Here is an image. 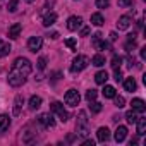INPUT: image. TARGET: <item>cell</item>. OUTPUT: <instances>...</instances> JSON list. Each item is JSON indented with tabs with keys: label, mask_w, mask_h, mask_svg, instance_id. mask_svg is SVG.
I'll use <instances>...</instances> for the list:
<instances>
[{
	"label": "cell",
	"mask_w": 146,
	"mask_h": 146,
	"mask_svg": "<svg viewBox=\"0 0 146 146\" xmlns=\"http://www.w3.org/2000/svg\"><path fill=\"white\" fill-rule=\"evenodd\" d=\"M31 70H33V65L28 58L24 57H17L12 64V69L9 72V76H7V81L12 88H19L26 83L28 76L31 74Z\"/></svg>",
	"instance_id": "cell-1"
},
{
	"label": "cell",
	"mask_w": 146,
	"mask_h": 146,
	"mask_svg": "<svg viewBox=\"0 0 146 146\" xmlns=\"http://www.w3.org/2000/svg\"><path fill=\"white\" fill-rule=\"evenodd\" d=\"M76 134L81 136V137H86V136L90 134V131H88V113H86V110H81V112L78 113Z\"/></svg>",
	"instance_id": "cell-2"
},
{
	"label": "cell",
	"mask_w": 146,
	"mask_h": 146,
	"mask_svg": "<svg viewBox=\"0 0 146 146\" xmlns=\"http://www.w3.org/2000/svg\"><path fill=\"white\" fill-rule=\"evenodd\" d=\"M90 65V58L86 55H78L72 60V65H70V72H81L84 70L86 67Z\"/></svg>",
	"instance_id": "cell-3"
},
{
	"label": "cell",
	"mask_w": 146,
	"mask_h": 146,
	"mask_svg": "<svg viewBox=\"0 0 146 146\" xmlns=\"http://www.w3.org/2000/svg\"><path fill=\"white\" fill-rule=\"evenodd\" d=\"M50 110H52V113H55V115L58 117L60 122H67V120H69V112L64 108V105H62L60 102H53V103L50 105Z\"/></svg>",
	"instance_id": "cell-4"
},
{
	"label": "cell",
	"mask_w": 146,
	"mask_h": 146,
	"mask_svg": "<svg viewBox=\"0 0 146 146\" xmlns=\"http://www.w3.org/2000/svg\"><path fill=\"white\" fill-rule=\"evenodd\" d=\"M79 100H81V96H79V91H76V90H69L65 93V96H64V102L69 107H78Z\"/></svg>",
	"instance_id": "cell-5"
},
{
	"label": "cell",
	"mask_w": 146,
	"mask_h": 146,
	"mask_svg": "<svg viewBox=\"0 0 146 146\" xmlns=\"http://www.w3.org/2000/svg\"><path fill=\"white\" fill-rule=\"evenodd\" d=\"M41 45H43V38H41V36H31V38L28 40V48H29V52H33V53L40 52V50H41Z\"/></svg>",
	"instance_id": "cell-6"
},
{
	"label": "cell",
	"mask_w": 146,
	"mask_h": 146,
	"mask_svg": "<svg viewBox=\"0 0 146 146\" xmlns=\"http://www.w3.org/2000/svg\"><path fill=\"white\" fill-rule=\"evenodd\" d=\"M79 28H83V19L79 16H70L67 19V29L69 31H76Z\"/></svg>",
	"instance_id": "cell-7"
},
{
	"label": "cell",
	"mask_w": 146,
	"mask_h": 146,
	"mask_svg": "<svg viewBox=\"0 0 146 146\" xmlns=\"http://www.w3.org/2000/svg\"><path fill=\"white\" fill-rule=\"evenodd\" d=\"M38 122L43 125V127H53L55 125V120H53V115L52 113H41L38 117Z\"/></svg>",
	"instance_id": "cell-8"
},
{
	"label": "cell",
	"mask_w": 146,
	"mask_h": 146,
	"mask_svg": "<svg viewBox=\"0 0 146 146\" xmlns=\"http://www.w3.org/2000/svg\"><path fill=\"white\" fill-rule=\"evenodd\" d=\"M131 105H132V110L137 112V113H144V110H146V103L141 98H134Z\"/></svg>",
	"instance_id": "cell-9"
},
{
	"label": "cell",
	"mask_w": 146,
	"mask_h": 146,
	"mask_svg": "<svg viewBox=\"0 0 146 146\" xmlns=\"http://www.w3.org/2000/svg\"><path fill=\"white\" fill-rule=\"evenodd\" d=\"M23 105H24V98H23L21 95H17V96H16V100H14V108H12V113H14V115H21Z\"/></svg>",
	"instance_id": "cell-10"
},
{
	"label": "cell",
	"mask_w": 146,
	"mask_h": 146,
	"mask_svg": "<svg viewBox=\"0 0 146 146\" xmlns=\"http://www.w3.org/2000/svg\"><path fill=\"white\" fill-rule=\"evenodd\" d=\"M125 136H127V127H124V125H119V127L115 129V134H113L115 141H117V143H122V141L125 139Z\"/></svg>",
	"instance_id": "cell-11"
},
{
	"label": "cell",
	"mask_w": 146,
	"mask_h": 146,
	"mask_svg": "<svg viewBox=\"0 0 146 146\" xmlns=\"http://www.w3.org/2000/svg\"><path fill=\"white\" fill-rule=\"evenodd\" d=\"M96 137H98V141H102V143L108 141V139H110V131H108V127H100V129L96 131Z\"/></svg>",
	"instance_id": "cell-12"
},
{
	"label": "cell",
	"mask_w": 146,
	"mask_h": 146,
	"mask_svg": "<svg viewBox=\"0 0 146 146\" xmlns=\"http://www.w3.org/2000/svg\"><path fill=\"white\" fill-rule=\"evenodd\" d=\"M55 21H57V14H55V12H48V14H45V17H43V26H45V28H50V26L55 24Z\"/></svg>",
	"instance_id": "cell-13"
},
{
	"label": "cell",
	"mask_w": 146,
	"mask_h": 146,
	"mask_svg": "<svg viewBox=\"0 0 146 146\" xmlns=\"http://www.w3.org/2000/svg\"><path fill=\"white\" fill-rule=\"evenodd\" d=\"M21 24L19 23H16V24H12L11 28H9V38L11 40H16V38H19V35H21Z\"/></svg>",
	"instance_id": "cell-14"
},
{
	"label": "cell",
	"mask_w": 146,
	"mask_h": 146,
	"mask_svg": "<svg viewBox=\"0 0 146 146\" xmlns=\"http://www.w3.org/2000/svg\"><path fill=\"white\" fill-rule=\"evenodd\" d=\"M9 127H11V117L2 113V115H0V132H5Z\"/></svg>",
	"instance_id": "cell-15"
},
{
	"label": "cell",
	"mask_w": 146,
	"mask_h": 146,
	"mask_svg": "<svg viewBox=\"0 0 146 146\" xmlns=\"http://www.w3.org/2000/svg\"><path fill=\"white\" fill-rule=\"evenodd\" d=\"M131 26V16H122V17H119V21H117V28L119 29H127Z\"/></svg>",
	"instance_id": "cell-16"
},
{
	"label": "cell",
	"mask_w": 146,
	"mask_h": 146,
	"mask_svg": "<svg viewBox=\"0 0 146 146\" xmlns=\"http://www.w3.org/2000/svg\"><path fill=\"white\" fill-rule=\"evenodd\" d=\"M107 79H108L107 70H100V72H96V74H95V83L96 84H105Z\"/></svg>",
	"instance_id": "cell-17"
},
{
	"label": "cell",
	"mask_w": 146,
	"mask_h": 146,
	"mask_svg": "<svg viewBox=\"0 0 146 146\" xmlns=\"http://www.w3.org/2000/svg\"><path fill=\"white\" fill-rule=\"evenodd\" d=\"M41 103H43V100L40 98V96H31L29 98V110H38L40 107H41Z\"/></svg>",
	"instance_id": "cell-18"
},
{
	"label": "cell",
	"mask_w": 146,
	"mask_h": 146,
	"mask_svg": "<svg viewBox=\"0 0 146 146\" xmlns=\"http://www.w3.org/2000/svg\"><path fill=\"white\" fill-rule=\"evenodd\" d=\"M103 23H105V19H103V16L100 14V12H95V14H91V24L93 26H103Z\"/></svg>",
	"instance_id": "cell-19"
},
{
	"label": "cell",
	"mask_w": 146,
	"mask_h": 146,
	"mask_svg": "<svg viewBox=\"0 0 146 146\" xmlns=\"http://www.w3.org/2000/svg\"><path fill=\"white\" fill-rule=\"evenodd\" d=\"M11 50H12L11 43H7V41H0V58L5 57V55H9Z\"/></svg>",
	"instance_id": "cell-20"
},
{
	"label": "cell",
	"mask_w": 146,
	"mask_h": 146,
	"mask_svg": "<svg viewBox=\"0 0 146 146\" xmlns=\"http://www.w3.org/2000/svg\"><path fill=\"white\" fill-rule=\"evenodd\" d=\"M124 88H125V91H136V88H137V84H136V81H134V78H127L125 81H124Z\"/></svg>",
	"instance_id": "cell-21"
},
{
	"label": "cell",
	"mask_w": 146,
	"mask_h": 146,
	"mask_svg": "<svg viewBox=\"0 0 146 146\" xmlns=\"http://www.w3.org/2000/svg\"><path fill=\"white\" fill-rule=\"evenodd\" d=\"M136 124H137V134L139 136H144L146 134V119H139L137 117V120H136Z\"/></svg>",
	"instance_id": "cell-22"
},
{
	"label": "cell",
	"mask_w": 146,
	"mask_h": 146,
	"mask_svg": "<svg viewBox=\"0 0 146 146\" xmlns=\"http://www.w3.org/2000/svg\"><path fill=\"white\" fill-rule=\"evenodd\" d=\"M103 96L105 98H113L115 95H117V91H115V88L113 86H108V84H105V88H103Z\"/></svg>",
	"instance_id": "cell-23"
},
{
	"label": "cell",
	"mask_w": 146,
	"mask_h": 146,
	"mask_svg": "<svg viewBox=\"0 0 146 146\" xmlns=\"http://www.w3.org/2000/svg\"><path fill=\"white\" fill-rule=\"evenodd\" d=\"M91 64H93L95 67H102V65H105V57L100 55V53H96V55L91 58Z\"/></svg>",
	"instance_id": "cell-24"
},
{
	"label": "cell",
	"mask_w": 146,
	"mask_h": 146,
	"mask_svg": "<svg viewBox=\"0 0 146 146\" xmlns=\"http://www.w3.org/2000/svg\"><path fill=\"white\" fill-rule=\"evenodd\" d=\"M125 120H127L129 124H136V120H137V112H134V110L125 112Z\"/></svg>",
	"instance_id": "cell-25"
},
{
	"label": "cell",
	"mask_w": 146,
	"mask_h": 146,
	"mask_svg": "<svg viewBox=\"0 0 146 146\" xmlns=\"http://www.w3.org/2000/svg\"><path fill=\"white\" fill-rule=\"evenodd\" d=\"M90 103H91L90 108H91L93 113H100V112H102V103H98L96 100H93V102H90Z\"/></svg>",
	"instance_id": "cell-26"
},
{
	"label": "cell",
	"mask_w": 146,
	"mask_h": 146,
	"mask_svg": "<svg viewBox=\"0 0 146 146\" xmlns=\"http://www.w3.org/2000/svg\"><path fill=\"white\" fill-rule=\"evenodd\" d=\"M120 64H122V57L113 55V57H112V67H113V69H119V67H120Z\"/></svg>",
	"instance_id": "cell-27"
},
{
	"label": "cell",
	"mask_w": 146,
	"mask_h": 146,
	"mask_svg": "<svg viewBox=\"0 0 146 146\" xmlns=\"http://www.w3.org/2000/svg\"><path fill=\"white\" fill-rule=\"evenodd\" d=\"M113 100H115V107H117V108H122V107L125 105L124 96H117V95H115V96H113Z\"/></svg>",
	"instance_id": "cell-28"
},
{
	"label": "cell",
	"mask_w": 146,
	"mask_h": 146,
	"mask_svg": "<svg viewBox=\"0 0 146 146\" xmlns=\"http://www.w3.org/2000/svg\"><path fill=\"white\" fill-rule=\"evenodd\" d=\"M17 4H19V0H9V5H7L9 12H16L17 11Z\"/></svg>",
	"instance_id": "cell-29"
},
{
	"label": "cell",
	"mask_w": 146,
	"mask_h": 146,
	"mask_svg": "<svg viewBox=\"0 0 146 146\" xmlns=\"http://www.w3.org/2000/svg\"><path fill=\"white\" fill-rule=\"evenodd\" d=\"M110 5V0H96V7L98 9H107Z\"/></svg>",
	"instance_id": "cell-30"
},
{
	"label": "cell",
	"mask_w": 146,
	"mask_h": 146,
	"mask_svg": "<svg viewBox=\"0 0 146 146\" xmlns=\"http://www.w3.org/2000/svg\"><path fill=\"white\" fill-rule=\"evenodd\" d=\"M96 95H98L96 90H90V91L86 93V100H88V102H93V100H96Z\"/></svg>",
	"instance_id": "cell-31"
},
{
	"label": "cell",
	"mask_w": 146,
	"mask_h": 146,
	"mask_svg": "<svg viewBox=\"0 0 146 146\" xmlns=\"http://www.w3.org/2000/svg\"><path fill=\"white\" fill-rule=\"evenodd\" d=\"M65 46H69L70 50H76V40L74 38H67L65 40Z\"/></svg>",
	"instance_id": "cell-32"
},
{
	"label": "cell",
	"mask_w": 146,
	"mask_h": 146,
	"mask_svg": "<svg viewBox=\"0 0 146 146\" xmlns=\"http://www.w3.org/2000/svg\"><path fill=\"white\" fill-rule=\"evenodd\" d=\"M119 7H132V0H119Z\"/></svg>",
	"instance_id": "cell-33"
},
{
	"label": "cell",
	"mask_w": 146,
	"mask_h": 146,
	"mask_svg": "<svg viewBox=\"0 0 146 146\" xmlns=\"http://www.w3.org/2000/svg\"><path fill=\"white\" fill-rule=\"evenodd\" d=\"M45 67H46V58H45V57H40V58H38V69L43 70Z\"/></svg>",
	"instance_id": "cell-34"
},
{
	"label": "cell",
	"mask_w": 146,
	"mask_h": 146,
	"mask_svg": "<svg viewBox=\"0 0 146 146\" xmlns=\"http://www.w3.org/2000/svg\"><path fill=\"white\" fill-rule=\"evenodd\" d=\"M117 83H120L122 81V72H120V69H115V78H113Z\"/></svg>",
	"instance_id": "cell-35"
},
{
	"label": "cell",
	"mask_w": 146,
	"mask_h": 146,
	"mask_svg": "<svg viewBox=\"0 0 146 146\" xmlns=\"http://www.w3.org/2000/svg\"><path fill=\"white\" fill-rule=\"evenodd\" d=\"M81 35L83 36H88L90 35V28H81Z\"/></svg>",
	"instance_id": "cell-36"
},
{
	"label": "cell",
	"mask_w": 146,
	"mask_h": 146,
	"mask_svg": "<svg viewBox=\"0 0 146 146\" xmlns=\"http://www.w3.org/2000/svg\"><path fill=\"white\" fill-rule=\"evenodd\" d=\"M83 144H84V146H95V141H93V139H86Z\"/></svg>",
	"instance_id": "cell-37"
},
{
	"label": "cell",
	"mask_w": 146,
	"mask_h": 146,
	"mask_svg": "<svg viewBox=\"0 0 146 146\" xmlns=\"http://www.w3.org/2000/svg\"><path fill=\"white\" fill-rule=\"evenodd\" d=\"M110 40L115 41V40H117V33H110Z\"/></svg>",
	"instance_id": "cell-38"
},
{
	"label": "cell",
	"mask_w": 146,
	"mask_h": 146,
	"mask_svg": "<svg viewBox=\"0 0 146 146\" xmlns=\"http://www.w3.org/2000/svg\"><path fill=\"white\" fill-rule=\"evenodd\" d=\"M141 57H143V58L146 57V46H143V48H141Z\"/></svg>",
	"instance_id": "cell-39"
},
{
	"label": "cell",
	"mask_w": 146,
	"mask_h": 146,
	"mask_svg": "<svg viewBox=\"0 0 146 146\" xmlns=\"http://www.w3.org/2000/svg\"><path fill=\"white\" fill-rule=\"evenodd\" d=\"M50 36H52V40H57V38H58V33H52Z\"/></svg>",
	"instance_id": "cell-40"
},
{
	"label": "cell",
	"mask_w": 146,
	"mask_h": 146,
	"mask_svg": "<svg viewBox=\"0 0 146 146\" xmlns=\"http://www.w3.org/2000/svg\"><path fill=\"white\" fill-rule=\"evenodd\" d=\"M26 2H28V4H31V2H35V0H26Z\"/></svg>",
	"instance_id": "cell-41"
}]
</instances>
